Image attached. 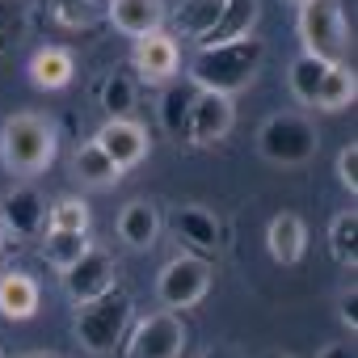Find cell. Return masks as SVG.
<instances>
[{"label": "cell", "instance_id": "cell-6", "mask_svg": "<svg viewBox=\"0 0 358 358\" xmlns=\"http://www.w3.org/2000/svg\"><path fill=\"white\" fill-rule=\"evenodd\" d=\"M316 148H320V135L303 114H274L257 131V152L270 164H308Z\"/></svg>", "mask_w": 358, "mask_h": 358}, {"label": "cell", "instance_id": "cell-26", "mask_svg": "<svg viewBox=\"0 0 358 358\" xmlns=\"http://www.w3.org/2000/svg\"><path fill=\"white\" fill-rule=\"evenodd\" d=\"M89 249V241H85V232H64V228H47V241H43V253H47V262L55 266V270H68L80 253Z\"/></svg>", "mask_w": 358, "mask_h": 358}, {"label": "cell", "instance_id": "cell-4", "mask_svg": "<svg viewBox=\"0 0 358 358\" xmlns=\"http://www.w3.org/2000/svg\"><path fill=\"white\" fill-rule=\"evenodd\" d=\"M299 43L303 55H316L324 64H345L350 26L337 0H299Z\"/></svg>", "mask_w": 358, "mask_h": 358}, {"label": "cell", "instance_id": "cell-16", "mask_svg": "<svg viewBox=\"0 0 358 358\" xmlns=\"http://www.w3.org/2000/svg\"><path fill=\"white\" fill-rule=\"evenodd\" d=\"M118 236L131 245V249H152L156 245V236H160V215H156V207L148 203V199H135V203H127L122 207V215H118Z\"/></svg>", "mask_w": 358, "mask_h": 358}, {"label": "cell", "instance_id": "cell-32", "mask_svg": "<svg viewBox=\"0 0 358 358\" xmlns=\"http://www.w3.org/2000/svg\"><path fill=\"white\" fill-rule=\"evenodd\" d=\"M9 241H13V232L5 228V220H0V262H5V253H9Z\"/></svg>", "mask_w": 358, "mask_h": 358}, {"label": "cell", "instance_id": "cell-14", "mask_svg": "<svg viewBox=\"0 0 358 358\" xmlns=\"http://www.w3.org/2000/svg\"><path fill=\"white\" fill-rule=\"evenodd\" d=\"M135 68H139V76L143 80H169L173 72H177V43L169 38V34H143V38H135Z\"/></svg>", "mask_w": 358, "mask_h": 358}, {"label": "cell", "instance_id": "cell-38", "mask_svg": "<svg viewBox=\"0 0 358 358\" xmlns=\"http://www.w3.org/2000/svg\"><path fill=\"white\" fill-rule=\"evenodd\" d=\"M0 358H5V350H0Z\"/></svg>", "mask_w": 358, "mask_h": 358}, {"label": "cell", "instance_id": "cell-3", "mask_svg": "<svg viewBox=\"0 0 358 358\" xmlns=\"http://www.w3.org/2000/svg\"><path fill=\"white\" fill-rule=\"evenodd\" d=\"M131 312H135V299H131L127 291L110 287L106 295H97V299H89V303L76 308V320H72L76 341H80L89 354H97V358L114 354V350L122 345V337H127Z\"/></svg>", "mask_w": 358, "mask_h": 358}, {"label": "cell", "instance_id": "cell-11", "mask_svg": "<svg viewBox=\"0 0 358 358\" xmlns=\"http://www.w3.org/2000/svg\"><path fill=\"white\" fill-rule=\"evenodd\" d=\"M266 249L278 266H299L308 253V228L295 211H278L266 228Z\"/></svg>", "mask_w": 358, "mask_h": 358}, {"label": "cell", "instance_id": "cell-34", "mask_svg": "<svg viewBox=\"0 0 358 358\" xmlns=\"http://www.w3.org/2000/svg\"><path fill=\"white\" fill-rule=\"evenodd\" d=\"M22 358H59V354H22Z\"/></svg>", "mask_w": 358, "mask_h": 358}, {"label": "cell", "instance_id": "cell-37", "mask_svg": "<svg viewBox=\"0 0 358 358\" xmlns=\"http://www.w3.org/2000/svg\"><path fill=\"white\" fill-rule=\"evenodd\" d=\"M0 22H5V13H0Z\"/></svg>", "mask_w": 358, "mask_h": 358}, {"label": "cell", "instance_id": "cell-2", "mask_svg": "<svg viewBox=\"0 0 358 358\" xmlns=\"http://www.w3.org/2000/svg\"><path fill=\"white\" fill-rule=\"evenodd\" d=\"M0 160H5L9 173H22V177L43 173L55 160V127L34 110L5 118V127H0Z\"/></svg>", "mask_w": 358, "mask_h": 358}, {"label": "cell", "instance_id": "cell-23", "mask_svg": "<svg viewBox=\"0 0 358 358\" xmlns=\"http://www.w3.org/2000/svg\"><path fill=\"white\" fill-rule=\"evenodd\" d=\"M354 93H358L354 72L345 64H329V72L320 80V93H316V110H329V114L345 110V106H354Z\"/></svg>", "mask_w": 358, "mask_h": 358}, {"label": "cell", "instance_id": "cell-12", "mask_svg": "<svg viewBox=\"0 0 358 358\" xmlns=\"http://www.w3.org/2000/svg\"><path fill=\"white\" fill-rule=\"evenodd\" d=\"M0 220H5V228L17 232V236H34L43 228V220H47V203H43V194L34 186H17V190L5 194V203H0Z\"/></svg>", "mask_w": 358, "mask_h": 358}, {"label": "cell", "instance_id": "cell-17", "mask_svg": "<svg viewBox=\"0 0 358 358\" xmlns=\"http://www.w3.org/2000/svg\"><path fill=\"white\" fill-rule=\"evenodd\" d=\"M38 312V282L30 274H0V316L5 320H30Z\"/></svg>", "mask_w": 358, "mask_h": 358}, {"label": "cell", "instance_id": "cell-29", "mask_svg": "<svg viewBox=\"0 0 358 358\" xmlns=\"http://www.w3.org/2000/svg\"><path fill=\"white\" fill-rule=\"evenodd\" d=\"M337 182L354 194L358 190V143H345L341 152H337Z\"/></svg>", "mask_w": 358, "mask_h": 358}, {"label": "cell", "instance_id": "cell-21", "mask_svg": "<svg viewBox=\"0 0 358 358\" xmlns=\"http://www.w3.org/2000/svg\"><path fill=\"white\" fill-rule=\"evenodd\" d=\"M253 22H257V0H224V13H220L215 30H211L203 43H232V38H245V34H253Z\"/></svg>", "mask_w": 358, "mask_h": 358}, {"label": "cell", "instance_id": "cell-20", "mask_svg": "<svg viewBox=\"0 0 358 358\" xmlns=\"http://www.w3.org/2000/svg\"><path fill=\"white\" fill-rule=\"evenodd\" d=\"M220 13H224V0H182L177 13H173V26H177L182 38H199L203 43L215 30Z\"/></svg>", "mask_w": 358, "mask_h": 358}, {"label": "cell", "instance_id": "cell-13", "mask_svg": "<svg viewBox=\"0 0 358 358\" xmlns=\"http://www.w3.org/2000/svg\"><path fill=\"white\" fill-rule=\"evenodd\" d=\"M110 22L127 38L156 34L164 22V0H110Z\"/></svg>", "mask_w": 358, "mask_h": 358}, {"label": "cell", "instance_id": "cell-9", "mask_svg": "<svg viewBox=\"0 0 358 358\" xmlns=\"http://www.w3.org/2000/svg\"><path fill=\"white\" fill-rule=\"evenodd\" d=\"M236 122V110H232V97L224 93H207L199 89L194 93V106H190V127H186V139L190 143H220Z\"/></svg>", "mask_w": 358, "mask_h": 358}, {"label": "cell", "instance_id": "cell-7", "mask_svg": "<svg viewBox=\"0 0 358 358\" xmlns=\"http://www.w3.org/2000/svg\"><path fill=\"white\" fill-rule=\"evenodd\" d=\"M190 341V329L177 312H152L143 316L127 337H122V354L127 358H182Z\"/></svg>", "mask_w": 358, "mask_h": 358}, {"label": "cell", "instance_id": "cell-15", "mask_svg": "<svg viewBox=\"0 0 358 358\" xmlns=\"http://www.w3.org/2000/svg\"><path fill=\"white\" fill-rule=\"evenodd\" d=\"M173 232L194 253H215L220 249V220L211 211H203V207H182L173 215Z\"/></svg>", "mask_w": 358, "mask_h": 358}, {"label": "cell", "instance_id": "cell-24", "mask_svg": "<svg viewBox=\"0 0 358 358\" xmlns=\"http://www.w3.org/2000/svg\"><path fill=\"white\" fill-rule=\"evenodd\" d=\"M324 72H329V64H324V59H316V55H299V59L291 64V72H287V85H291L295 101L316 106V93H320Z\"/></svg>", "mask_w": 358, "mask_h": 358}, {"label": "cell", "instance_id": "cell-10", "mask_svg": "<svg viewBox=\"0 0 358 358\" xmlns=\"http://www.w3.org/2000/svg\"><path fill=\"white\" fill-rule=\"evenodd\" d=\"M93 143H97L122 173L135 169V164L148 156V148H152V143H148V131H143L139 122H131V118H110V122L93 135Z\"/></svg>", "mask_w": 358, "mask_h": 358}, {"label": "cell", "instance_id": "cell-25", "mask_svg": "<svg viewBox=\"0 0 358 358\" xmlns=\"http://www.w3.org/2000/svg\"><path fill=\"white\" fill-rule=\"evenodd\" d=\"M329 253H333V262L345 266V270L358 266V215H354V207L333 220V228H329Z\"/></svg>", "mask_w": 358, "mask_h": 358}, {"label": "cell", "instance_id": "cell-28", "mask_svg": "<svg viewBox=\"0 0 358 358\" xmlns=\"http://www.w3.org/2000/svg\"><path fill=\"white\" fill-rule=\"evenodd\" d=\"M47 228H64V232H85L89 228V207L80 199H55L51 215H47Z\"/></svg>", "mask_w": 358, "mask_h": 358}, {"label": "cell", "instance_id": "cell-33", "mask_svg": "<svg viewBox=\"0 0 358 358\" xmlns=\"http://www.w3.org/2000/svg\"><path fill=\"white\" fill-rule=\"evenodd\" d=\"M203 358H232V354H228V350H207Z\"/></svg>", "mask_w": 358, "mask_h": 358}, {"label": "cell", "instance_id": "cell-5", "mask_svg": "<svg viewBox=\"0 0 358 358\" xmlns=\"http://www.w3.org/2000/svg\"><path fill=\"white\" fill-rule=\"evenodd\" d=\"M211 291V266L203 253H182L169 257L156 274V299L169 312H186L194 303H203V295Z\"/></svg>", "mask_w": 358, "mask_h": 358}, {"label": "cell", "instance_id": "cell-27", "mask_svg": "<svg viewBox=\"0 0 358 358\" xmlns=\"http://www.w3.org/2000/svg\"><path fill=\"white\" fill-rule=\"evenodd\" d=\"M101 106H106L110 118H127V114L135 110V85H131L127 76H110V80L101 85Z\"/></svg>", "mask_w": 358, "mask_h": 358}, {"label": "cell", "instance_id": "cell-19", "mask_svg": "<svg viewBox=\"0 0 358 358\" xmlns=\"http://www.w3.org/2000/svg\"><path fill=\"white\" fill-rule=\"evenodd\" d=\"M72 169H76V177L85 186H93V190H110V186H118L122 182V169L89 139V143H80L76 148V160H72Z\"/></svg>", "mask_w": 358, "mask_h": 358}, {"label": "cell", "instance_id": "cell-1", "mask_svg": "<svg viewBox=\"0 0 358 358\" xmlns=\"http://www.w3.org/2000/svg\"><path fill=\"white\" fill-rule=\"evenodd\" d=\"M257 64H262V38H253V34L232 38V43H203L190 64V80H194V89L232 97L253 80Z\"/></svg>", "mask_w": 358, "mask_h": 358}, {"label": "cell", "instance_id": "cell-30", "mask_svg": "<svg viewBox=\"0 0 358 358\" xmlns=\"http://www.w3.org/2000/svg\"><path fill=\"white\" fill-rule=\"evenodd\" d=\"M341 324H345L350 333L358 329V295H354V291H350V295L341 299Z\"/></svg>", "mask_w": 358, "mask_h": 358}, {"label": "cell", "instance_id": "cell-18", "mask_svg": "<svg viewBox=\"0 0 358 358\" xmlns=\"http://www.w3.org/2000/svg\"><path fill=\"white\" fill-rule=\"evenodd\" d=\"M72 72H76V64H72V55L64 47H38L30 55V80L38 89H47V93L68 89L72 85Z\"/></svg>", "mask_w": 358, "mask_h": 358}, {"label": "cell", "instance_id": "cell-35", "mask_svg": "<svg viewBox=\"0 0 358 358\" xmlns=\"http://www.w3.org/2000/svg\"><path fill=\"white\" fill-rule=\"evenodd\" d=\"M266 358H287V354H266Z\"/></svg>", "mask_w": 358, "mask_h": 358}, {"label": "cell", "instance_id": "cell-22", "mask_svg": "<svg viewBox=\"0 0 358 358\" xmlns=\"http://www.w3.org/2000/svg\"><path fill=\"white\" fill-rule=\"evenodd\" d=\"M194 93H199L194 85H173V89H164V97H160V127H164L173 139H186Z\"/></svg>", "mask_w": 358, "mask_h": 358}, {"label": "cell", "instance_id": "cell-36", "mask_svg": "<svg viewBox=\"0 0 358 358\" xmlns=\"http://www.w3.org/2000/svg\"><path fill=\"white\" fill-rule=\"evenodd\" d=\"M287 5H299V0H287Z\"/></svg>", "mask_w": 358, "mask_h": 358}, {"label": "cell", "instance_id": "cell-31", "mask_svg": "<svg viewBox=\"0 0 358 358\" xmlns=\"http://www.w3.org/2000/svg\"><path fill=\"white\" fill-rule=\"evenodd\" d=\"M316 358H354V345H345V341H337V345H324Z\"/></svg>", "mask_w": 358, "mask_h": 358}, {"label": "cell", "instance_id": "cell-8", "mask_svg": "<svg viewBox=\"0 0 358 358\" xmlns=\"http://www.w3.org/2000/svg\"><path fill=\"white\" fill-rule=\"evenodd\" d=\"M114 257L106 253V249H85L68 270H59L64 274V291L76 299V303H89V299H97V295H106L110 287H114Z\"/></svg>", "mask_w": 358, "mask_h": 358}]
</instances>
